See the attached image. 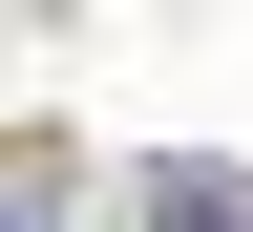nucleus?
I'll use <instances>...</instances> for the list:
<instances>
[{
    "label": "nucleus",
    "instance_id": "1",
    "mask_svg": "<svg viewBox=\"0 0 253 232\" xmlns=\"http://www.w3.org/2000/svg\"><path fill=\"white\" fill-rule=\"evenodd\" d=\"M148 232H253V190H232V169H169V190H148Z\"/></svg>",
    "mask_w": 253,
    "mask_h": 232
}]
</instances>
